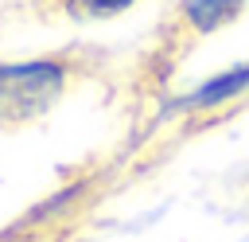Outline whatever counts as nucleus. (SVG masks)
<instances>
[{
  "label": "nucleus",
  "instance_id": "7ed1b4c3",
  "mask_svg": "<svg viewBox=\"0 0 249 242\" xmlns=\"http://www.w3.org/2000/svg\"><path fill=\"white\" fill-rule=\"evenodd\" d=\"M249 94V62L245 66H233L210 82H202L198 90H191L187 98H179V109H191V113H206V109H222L237 98Z\"/></svg>",
  "mask_w": 249,
  "mask_h": 242
},
{
  "label": "nucleus",
  "instance_id": "20e7f679",
  "mask_svg": "<svg viewBox=\"0 0 249 242\" xmlns=\"http://www.w3.org/2000/svg\"><path fill=\"white\" fill-rule=\"evenodd\" d=\"M132 4L140 0H54V12L66 20H105V16H121Z\"/></svg>",
  "mask_w": 249,
  "mask_h": 242
},
{
  "label": "nucleus",
  "instance_id": "f257e3e1",
  "mask_svg": "<svg viewBox=\"0 0 249 242\" xmlns=\"http://www.w3.org/2000/svg\"><path fill=\"white\" fill-rule=\"evenodd\" d=\"M241 8H245V0H175L167 20L160 23L152 47L144 51V59L136 66V90L140 94L160 90L175 74L179 59L195 43H202L206 35L222 31L226 23H233L241 16Z\"/></svg>",
  "mask_w": 249,
  "mask_h": 242
},
{
  "label": "nucleus",
  "instance_id": "f03ea898",
  "mask_svg": "<svg viewBox=\"0 0 249 242\" xmlns=\"http://www.w3.org/2000/svg\"><path fill=\"white\" fill-rule=\"evenodd\" d=\"M74 82L70 55H43L27 62H0V125H27L43 117Z\"/></svg>",
  "mask_w": 249,
  "mask_h": 242
}]
</instances>
